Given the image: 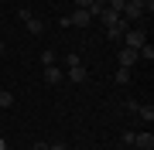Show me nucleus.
Returning <instances> with one entry per match:
<instances>
[{"label": "nucleus", "instance_id": "16", "mask_svg": "<svg viewBox=\"0 0 154 150\" xmlns=\"http://www.w3.org/2000/svg\"><path fill=\"white\" fill-rule=\"evenodd\" d=\"M31 17H34V14L28 10V7H21V10H17V21H24V24H28V21H31Z\"/></svg>", "mask_w": 154, "mask_h": 150}, {"label": "nucleus", "instance_id": "25", "mask_svg": "<svg viewBox=\"0 0 154 150\" xmlns=\"http://www.w3.org/2000/svg\"><path fill=\"white\" fill-rule=\"evenodd\" d=\"M96 4H99V7H106V4H110V0H96Z\"/></svg>", "mask_w": 154, "mask_h": 150}, {"label": "nucleus", "instance_id": "23", "mask_svg": "<svg viewBox=\"0 0 154 150\" xmlns=\"http://www.w3.org/2000/svg\"><path fill=\"white\" fill-rule=\"evenodd\" d=\"M0 150H11V143H7V140H4V137H0Z\"/></svg>", "mask_w": 154, "mask_h": 150}, {"label": "nucleus", "instance_id": "6", "mask_svg": "<svg viewBox=\"0 0 154 150\" xmlns=\"http://www.w3.org/2000/svg\"><path fill=\"white\" fill-rule=\"evenodd\" d=\"M134 147L137 150H154V133L147 130V133H134Z\"/></svg>", "mask_w": 154, "mask_h": 150}, {"label": "nucleus", "instance_id": "10", "mask_svg": "<svg viewBox=\"0 0 154 150\" xmlns=\"http://www.w3.org/2000/svg\"><path fill=\"white\" fill-rule=\"evenodd\" d=\"M137 116H140L144 123H151V119H154V106H151V102H140V106H137Z\"/></svg>", "mask_w": 154, "mask_h": 150}, {"label": "nucleus", "instance_id": "7", "mask_svg": "<svg viewBox=\"0 0 154 150\" xmlns=\"http://www.w3.org/2000/svg\"><path fill=\"white\" fill-rule=\"evenodd\" d=\"M127 28H130V21H123V17H120V24H113V28H106V38H110V41H120Z\"/></svg>", "mask_w": 154, "mask_h": 150}, {"label": "nucleus", "instance_id": "12", "mask_svg": "<svg viewBox=\"0 0 154 150\" xmlns=\"http://www.w3.org/2000/svg\"><path fill=\"white\" fill-rule=\"evenodd\" d=\"M14 106V92L11 89H0V109H11Z\"/></svg>", "mask_w": 154, "mask_h": 150}, {"label": "nucleus", "instance_id": "24", "mask_svg": "<svg viewBox=\"0 0 154 150\" xmlns=\"http://www.w3.org/2000/svg\"><path fill=\"white\" fill-rule=\"evenodd\" d=\"M0 55H7V45H4V38H0Z\"/></svg>", "mask_w": 154, "mask_h": 150}, {"label": "nucleus", "instance_id": "21", "mask_svg": "<svg viewBox=\"0 0 154 150\" xmlns=\"http://www.w3.org/2000/svg\"><path fill=\"white\" fill-rule=\"evenodd\" d=\"M48 150H65V140H55V143H48Z\"/></svg>", "mask_w": 154, "mask_h": 150}, {"label": "nucleus", "instance_id": "19", "mask_svg": "<svg viewBox=\"0 0 154 150\" xmlns=\"http://www.w3.org/2000/svg\"><path fill=\"white\" fill-rule=\"evenodd\" d=\"M137 106H140L137 99H127V102H123V109H127V113H137Z\"/></svg>", "mask_w": 154, "mask_h": 150}, {"label": "nucleus", "instance_id": "18", "mask_svg": "<svg viewBox=\"0 0 154 150\" xmlns=\"http://www.w3.org/2000/svg\"><path fill=\"white\" fill-rule=\"evenodd\" d=\"M120 140H123V147H134V130H123Z\"/></svg>", "mask_w": 154, "mask_h": 150}, {"label": "nucleus", "instance_id": "8", "mask_svg": "<svg viewBox=\"0 0 154 150\" xmlns=\"http://www.w3.org/2000/svg\"><path fill=\"white\" fill-rule=\"evenodd\" d=\"M96 21H103V28H113V24H120V14L110 10V7H103V14H99Z\"/></svg>", "mask_w": 154, "mask_h": 150}, {"label": "nucleus", "instance_id": "4", "mask_svg": "<svg viewBox=\"0 0 154 150\" xmlns=\"http://www.w3.org/2000/svg\"><path fill=\"white\" fill-rule=\"evenodd\" d=\"M65 78L75 82V85H82V82H89V68L86 65H72V68H65Z\"/></svg>", "mask_w": 154, "mask_h": 150}, {"label": "nucleus", "instance_id": "13", "mask_svg": "<svg viewBox=\"0 0 154 150\" xmlns=\"http://www.w3.org/2000/svg\"><path fill=\"white\" fill-rule=\"evenodd\" d=\"M24 28H28V34H41V31H45V21H38V17H31V21L24 24Z\"/></svg>", "mask_w": 154, "mask_h": 150}, {"label": "nucleus", "instance_id": "17", "mask_svg": "<svg viewBox=\"0 0 154 150\" xmlns=\"http://www.w3.org/2000/svg\"><path fill=\"white\" fill-rule=\"evenodd\" d=\"M106 7H110V10H116V14H120L123 7H127V0H110V4H106Z\"/></svg>", "mask_w": 154, "mask_h": 150}, {"label": "nucleus", "instance_id": "22", "mask_svg": "<svg viewBox=\"0 0 154 150\" xmlns=\"http://www.w3.org/2000/svg\"><path fill=\"white\" fill-rule=\"evenodd\" d=\"M34 150H48V143H45V140H38V143H34Z\"/></svg>", "mask_w": 154, "mask_h": 150}, {"label": "nucleus", "instance_id": "5", "mask_svg": "<svg viewBox=\"0 0 154 150\" xmlns=\"http://www.w3.org/2000/svg\"><path fill=\"white\" fill-rule=\"evenodd\" d=\"M41 75H45V82H48V85H58L62 78H65V68H58V65H48Z\"/></svg>", "mask_w": 154, "mask_h": 150}, {"label": "nucleus", "instance_id": "2", "mask_svg": "<svg viewBox=\"0 0 154 150\" xmlns=\"http://www.w3.org/2000/svg\"><path fill=\"white\" fill-rule=\"evenodd\" d=\"M65 21H69V28H89L93 24V14L82 10V7H75L72 14H65Z\"/></svg>", "mask_w": 154, "mask_h": 150}, {"label": "nucleus", "instance_id": "15", "mask_svg": "<svg viewBox=\"0 0 154 150\" xmlns=\"http://www.w3.org/2000/svg\"><path fill=\"white\" fill-rule=\"evenodd\" d=\"M72 65H82V58H79L75 51H72V55H65V68H72Z\"/></svg>", "mask_w": 154, "mask_h": 150}, {"label": "nucleus", "instance_id": "14", "mask_svg": "<svg viewBox=\"0 0 154 150\" xmlns=\"http://www.w3.org/2000/svg\"><path fill=\"white\" fill-rule=\"evenodd\" d=\"M137 55H140L144 61H154V48H151V45H144V48H137Z\"/></svg>", "mask_w": 154, "mask_h": 150}, {"label": "nucleus", "instance_id": "11", "mask_svg": "<svg viewBox=\"0 0 154 150\" xmlns=\"http://www.w3.org/2000/svg\"><path fill=\"white\" fill-rule=\"evenodd\" d=\"M48 65H58V55H55L51 48H45V51H41V68H48Z\"/></svg>", "mask_w": 154, "mask_h": 150}, {"label": "nucleus", "instance_id": "20", "mask_svg": "<svg viewBox=\"0 0 154 150\" xmlns=\"http://www.w3.org/2000/svg\"><path fill=\"white\" fill-rule=\"evenodd\" d=\"M93 4H96V0H75V7H82V10H89Z\"/></svg>", "mask_w": 154, "mask_h": 150}, {"label": "nucleus", "instance_id": "3", "mask_svg": "<svg viewBox=\"0 0 154 150\" xmlns=\"http://www.w3.org/2000/svg\"><path fill=\"white\" fill-rule=\"evenodd\" d=\"M116 61H120V68H134L140 61V55H137V48H116Z\"/></svg>", "mask_w": 154, "mask_h": 150}, {"label": "nucleus", "instance_id": "9", "mask_svg": "<svg viewBox=\"0 0 154 150\" xmlns=\"http://www.w3.org/2000/svg\"><path fill=\"white\" fill-rule=\"evenodd\" d=\"M130 78H134V68H116L113 82H116V85H130Z\"/></svg>", "mask_w": 154, "mask_h": 150}, {"label": "nucleus", "instance_id": "1", "mask_svg": "<svg viewBox=\"0 0 154 150\" xmlns=\"http://www.w3.org/2000/svg\"><path fill=\"white\" fill-rule=\"evenodd\" d=\"M120 45L123 48H144V45H147V31H144V28H127L123 38H120Z\"/></svg>", "mask_w": 154, "mask_h": 150}]
</instances>
